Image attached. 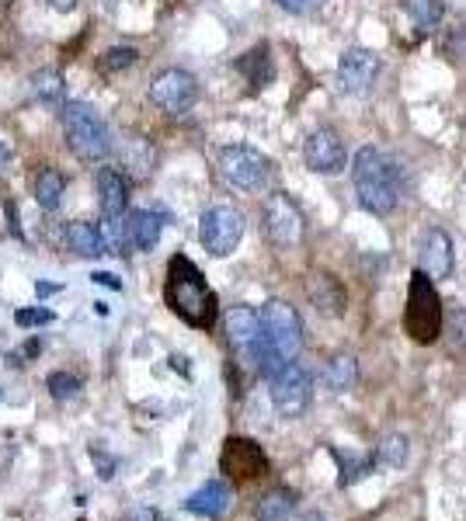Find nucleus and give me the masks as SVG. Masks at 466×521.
<instances>
[{"label":"nucleus","instance_id":"29","mask_svg":"<svg viewBox=\"0 0 466 521\" xmlns=\"http://www.w3.org/2000/svg\"><path fill=\"white\" fill-rule=\"evenodd\" d=\"M446 334H449V348H453V351L466 348V313H463V310H453V313H449Z\"/></svg>","mask_w":466,"mask_h":521},{"label":"nucleus","instance_id":"8","mask_svg":"<svg viewBox=\"0 0 466 521\" xmlns=\"http://www.w3.org/2000/svg\"><path fill=\"white\" fill-rule=\"evenodd\" d=\"M261 219H265V237L272 240L275 247H282V251H289V247L300 244V240H303V230H307V226H303L300 205H296L286 192L268 195Z\"/></svg>","mask_w":466,"mask_h":521},{"label":"nucleus","instance_id":"7","mask_svg":"<svg viewBox=\"0 0 466 521\" xmlns=\"http://www.w3.org/2000/svg\"><path fill=\"white\" fill-rule=\"evenodd\" d=\"M199 240L213 258H230L244 240V216L233 205H213L199 219Z\"/></svg>","mask_w":466,"mask_h":521},{"label":"nucleus","instance_id":"22","mask_svg":"<svg viewBox=\"0 0 466 521\" xmlns=\"http://www.w3.org/2000/svg\"><path fill=\"white\" fill-rule=\"evenodd\" d=\"M63 195H67L63 174L56 171V167H42V171L35 174V202H39V209H46V212L60 209Z\"/></svg>","mask_w":466,"mask_h":521},{"label":"nucleus","instance_id":"1","mask_svg":"<svg viewBox=\"0 0 466 521\" xmlns=\"http://www.w3.org/2000/svg\"><path fill=\"white\" fill-rule=\"evenodd\" d=\"M303 348V324H300V313L293 310L289 303L282 299H268L261 306V341L254 348L251 362L258 365L261 376H279Z\"/></svg>","mask_w":466,"mask_h":521},{"label":"nucleus","instance_id":"4","mask_svg":"<svg viewBox=\"0 0 466 521\" xmlns=\"http://www.w3.org/2000/svg\"><path fill=\"white\" fill-rule=\"evenodd\" d=\"M60 122H63V136H67L70 150L77 153L84 164H98L112 153V136H108V126L101 122V115L94 112L84 101H67L60 108Z\"/></svg>","mask_w":466,"mask_h":521},{"label":"nucleus","instance_id":"6","mask_svg":"<svg viewBox=\"0 0 466 521\" xmlns=\"http://www.w3.org/2000/svg\"><path fill=\"white\" fill-rule=\"evenodd\" d=\"M220 174L240 192H261L268 185V174H272V160L254 146L233 143L220 150Z\"/></svg>","mask_w":466,"mask_h":521},{"label":"nucleus","instance_id":"10","mask_svg":"<svg viewBox=\"0 0 466 521\" xmlns=\"http://www.w3.org/2000/svg\"><path fill=\"white\" fill-rule=\"evenodd\" d=\"M272 383V407L279 410L282 417H300L303 410L310 407V396H313V379L310 372L303 369V365L289 362L286 369L279 372V376L268 379Z\"/></svg>","mask_w":466,"mask_h":521},{"label":"nucleus","instance_id":"18","mask_svg":"<svg viewBox=\"0 0 466 521\" xmlns=\"http://www.w3.org/2000/svg\"><path fill=\"white\" fill-rule=\"evenodd\" d=\"M307 292L313 310L324 313V317H341L345 313V289H341L334 275H313L307 282Z\"/></svg>","mask_w":466,"mask_h":521},{"label":"nucleus","instance_id":"25","mask_svg":"<svg viewBox=\"0 0 466 521\" xmlns=\"http://www.w3.org/2000/svg\"><path fill=\"white\" fill-rule=\"evenodd\" d=\"M404 11L411 14V21L421 32H435L442 14H446V4L442 0H404Z\"/></svg>","mask_w":466,"mask_h":521},{"label":"nucleus","instance_id":"3","mask_svg":"<svg viewBox=\"0 0 466 521\" xmlns=\"http://www.w3.org/2000/svg\"><path fill=\"white\" fill-rule=\"evenodd\" d=\"M352 185L359 205L373 216H390L400 202V171L380 146H362L352 160Z\"/></svg>","mask_w":466,"mask_h":521},{"label":"nucleus","instance_id":"14","mask_svg":"<svg viewBox=\"0 0 466 521\" xmlns=\"http://www.w3.org/2000/svg\"><path fill=\"white\" fill-rule=\"evenodd\" d=\"M418 271H425L432 282H442V278L453 275L456 268V254H453V240H449L446 230H428L421 237V251H418Z\"/></svg>","mask_w":466,"mask_h":521},{"label":"nucleus","instance_id":"17","mask_svg":"<svg viewBox=\"0 0 466 521\" xmlns=\"http://www.w3.org/2000/svg\"><path fill=\"white\" fill-rule=\"evenodd\" d=\"M63 240H67V247L74 254H80V258H101V254L108 251L105 233H101L94 223H87V219H74V223H67Z\"/></svg>","mask_w":466,"mask_h":521},{"label":"nucleus","instance_id":"16","mask_svg":"<svg viewBox=\"0 0 466 521\" xmlns=\"http://www.w3.org/2000/svg\"><path fill=\"white\" fill-rule=\"evenodd\" d=\"M98 202L105 223H119L129 209V181L122 178L115 167H101L98 171Z\"/></svg>","mask_w":466,"mask_h":521},{"label":"nucleus","instance_id":"5","mask_svg":"<svg viewBox=\"0 0 466 521\" xmlns=\"http://www.w3.org/2000/svg\"><path fill=\"white\" fill-rule=\"evenodd\" d=\"M404 330H407V337L418 344H432L442 337V299H439V292H435V282L425 275V271H414L411 275Z\"/></svg>","mask_w":466,"mask_h":521},{"label":"nucleus","instance_id":"11","mask_svg":"<svg viewBox=\"0 0 466 521\" xmlns=\"http://www.w3.org/2000/svg\"><path fill=\"white\" fill-rule=\"evenodd\" d=\"M380 56L373 49H362V46H352L341 53L338 60V87L352 98H362V94L373 91V84L380 80Z\"/></svg>","mask_w":466,"mask_h":521},{"label":"nucleus","instance_id":"30","mask_svg":"<svg viewBox=\"0 0 466 521\" xmlns=\"http://www.w3.org/2000/svg\"><path fill=\"white\" fill-rule=\"evenodd\" d=\"M53 310H46V306H35V310H18L14 313V324L18 327H42V324H53Z\"/></svg>","mask_w":466,"mask_h":521},{"label":"nucleus","instance_id":"39","mask_svg":"<svg viewBox=\"0 0 466 521\" xmlns=\"http://www.w3.org/2000/svg\"><path fill=\"white\" fill-rule=\"evenodd\" d=\"M296 521H327L324 515H320V511H307V515H300Z\"/></svg>","mask_w":466,"mask_h":521},{"label":"nucleus","instance_id":"35","mask_svg":"<svg viewBox=\"0 0 466 521\" xmlns=\"http://www.w3.org/2000/svg\"><path fill=\"white\" fill-rule=\"evenodd\" d=\"M126 521H157V511H150V508H136V511H129Z\"/></svg>","mask_w":466,"mask_h":521},{"label":"nucleus","instance_id":"9","mask_svg":"<svg viewBox=\"0 0 466 521\" xmlns=\"http://www.w3.org/2000/svg\"><path fill=\"white\" fill-rule=\"evenodd\" d=\"M150 101L167 115H185L188 108L199 101V80L188 70H178V66L164 70L157 73L154 84H150Z\"/></svg>","mask_w":466,"mask_h":521},{"label":"nucleus","instance_id":"34","mask_svg":"<svg viewBox=\"0 0 466 521\" xmlns=\"http://www.w3.org/2000/svg\"><path fill=\"white\" fill-rule=\"evenodd\" d=\"M4 212H7V223H11L14 237H21V226H18V205H14V202H4Z\"/></svg>","mask_w":466,"mask_h":521},{"label":"nucleus","instance_id":"31","mask_svg":"<svg viewBox=\"0 0 466 521\" xmlns=\"http://www.w3.org/2000/svg\"><path fill=\"white\" fill-rule=\"evenodd\" d=\"M39 351H42V341H39V337H32V341L21 344L18 351H11V355H7V362H11V365H28V358H35Z\"/></svg>","mask_w":466,"mask_h":521},{"label":"nucleus","instance_id":"12","mask_svg":"<svg viewBox=\"0 0 466 521\" xmlns=\"http://www.w3.org/2000/svg\"><path fill=\"white\" fill-rule=\"evenodd\" d=\"M303 160H307L313 174L334 178V174H341L348 167V150L334 129H313L307 146H303Z\"/></svg>","mask_w":466,"mask_h":521},{"label":"nucleus","instance_id":"37","mask_svg":"<svg viewBox=\"0 0 466 521\" xmlns=\"http://www.w3.org/2000/svg\"><path fill=\"white\" fill-rule=\"evenodd\" d=\"M7 164H11V146H7V143H0V171H4Z\"/></svg>","mask_w":466,"mask_h":521},{"label":"nucleus","instance_id":"38","mask_svg":"<svg viewBox=\"0 0 466 521\" xmlns=\"http://www.w3.org/2000/svg\"><path fill=\"white\" fill-rule=\"evenodd\" d=\"M56 289H60V285H46V282H39V285H35V292H39V296H53Z\"/></svg>","mask_w":466,"mask_h":521},{"label":"nucleus","instance_id":"33","mask_svg":"<svg viewBox=\"0 0 466 521\" xmlns=\"http://www.w3.org/2000/svg\"><path fill=\"white\" fill-rule=\"evenodd\" d=\"M279 7H286V11H293V14H303L313 7V0H279Z\"/></svg>","mask_w":466,"mask_h":521},{"label":"nucleus","instance_id":"24","mask_svg":"<svg viewBox=\"0 0 466 521\" xmlns=\"http://www.w3.org/2000/svg\"><path fill=\"white\" fill-rule=\"evenodd\" d=\"M359 379V365H355V355H334L324 369V383L331 386L334 393H348Z\"/></svg>","mask_w":466,"mask_h":521},{"label":"nucleus","instance_id":"23","mask_svg":"<svg viewBox=\"0 0 466 521\" xmlns=\"http://www.w3.org/2000/svg\"><path fill=\"white\" fill-rule=\"evenodd\" d=\"M63 94H67V80L60 70H39L32 73V98L39 105H60Z\"/></svg>","mask_w":466,"mask_h":521},{"label":"nucleus","instance_id":"27","mask_svg":"<svg viewBox=\"0 0 466 521\" xmlns=\"http://www.w3.org/2000/svg\"><path fill=\"white\" fill-rule=\"evenodd\" d=\"M46 390L53 393V400H60V403L77 400V396H80V379L70 376V372H53V376L46 379Z\"/></svg>","mask_w":466,"mask_h":521},{"label":"nucleus","instance_id":"20","mask_svg":"<svg viewBox=\"0 0 466 521\" xmlns=\"http://www.w3.org/2000/svg\"><path fill=\"white\" fill-rule=\"evenodd\" d=\"M160 230H164V223H160L157 212L136 209V212H129V219H126V244H133L136 251H154L160 240Z\"/></svg>","mask_w":466,"mask_h":521},{"label":"nucleus","instance_id":"19","mask_svg":"<svg viewBox=\"0 0 466 521\" xmlns=\"http://www.w3.org/2000/svg\"><path fill=\"white\" fill-rule=\"evenodd\" d=\"M185 508L192 511V515H202V518H223L230 508V487L220 480H209L206 487H199L192 497H188Z\"/></svg>","mask_w":466,"mask_h":521},{"label":"nucleus","instance_id":"32","mask_svg":"<svg viewBox=\"0 0 466 521\" xmlns=\"http://www.w3.org/2000/svg\"><path fill=\"white\" fill-rule=\"evenodd\" d=\"M91 282H98V285H105V289H115V292H122V282L115 275H108V271H94L91 275Z\"/></svg>","mask_w":466,"mask_h":521},{"label":"nucleus","instance_id":"28","mask_svg":"<svg viewBox=\"0 0 466 521\" xmlns=\"http://www.w3.org/2000/svg\"><path fill=\"white\" fill-rule=\"evenodd\" d=\"M407 452H411L407 438L404 435H390V438H383V445H380V462L383 466H390V469H400L407 462Z\"/></svg>","mask_w":466,"mask_h":521},{"label":"nucleus","instance_id":"21","mask_svg":"<svg viewBox=\"0 0 466 521\" xmlns=\"http://www.w3.org/2000/svg\"><path fill=\"white\" fill-rule=\"evenodd\" d=\"M296 508V494L286 487H275L268 490V494L258 497V504H254V521H289Z\"/></svg>","mask_w":466,"mask_h":521},{"label":"nucleus","instance_id":"13","mask_svg":"<svg viewBox=\"0 0 466 521\" xmlns=\"http://www.w3.org/2000/svg\"><path fill=\"white\" fill-rule=\"evenodd\" d=\"M220 466L233 480H258V476L268 473V456L251 438H230V442L223 445Z\"/></svg>","mask_w":466,"mask_h":521},{"label":"nucleus","instance_id":"2","mask_svg":"<svg viewBox=\"0 0 466 521\" xmlns=\"http://www.w3.org/2000/svg\"><path fill=\"white\" fill-rule=\"evenodd\" d=\"M164 303L171 306L174 317H181L188 327L209 330L216 324V292L202 278L185 254H174L167 261V282H164Z\"/></svg>","mask_w":466,"mask_h":521},{"label":"nucleus","instance_id":"26","mask_svg":"<svg viewBox=\"0 0 466 521\" xmlns=\"http://www.w3.org/2000/svg\"><path fill=\"white\" fill-rule=\"evenodd\" d=\"M136 60H140V53H136L133 46H112L98 56V70L101 73H119V70H129Z\"/></svg>","mask_w":466,"mask_h":521},{"label":"nucleus","instance_id":"15","mask_svg":"<svg viewBox=\"0 0 466 521\" xmlns=\"http://www.w3.org/2000/svg\"><path fill=\"white\" fill-rule=\"evenodd\" d=\"M227 341L237 355L254 358V348L261 341V313L251 306H233L227 313Z\"/></svg>","mask_w":466,"mask_h":521},{"label":"nucleus","instance_id":"36","mask_svg":"<svg viewBox=\"0 0 466 521\" xmlns=\"http://www.w3.org/2000/svg\"><path fill=\"white\" fill-rule=\"evenodd\" d=\"M49 7H53V11H60V14H70L77 7V0H46Z\"/></svg>","mask_w":466,"mask_h":521}]
</instances>
